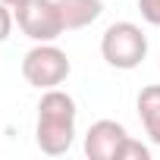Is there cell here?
Segmentation results:
<instances>
[{"label":"cell","instance_id":"cell-1","mask_svg":"<svg viewBox=\"0 0 160 160\" xmlns=\"http://www.w3.org/2000/svg\"><path fill=\"white\" fill-rule=\"evenodd\" d=\"M75 119L78 107L75 98L63 88H47L38 101V122H35V144L47 157H60L75 141Z\"/></svg>","mask_w":160,"mask_h":160},{"label":"cell","instance_id":"cell-2","mask_svg":"<svg viewBox=\"0 0 160 160\" xmlns=\"http://www.w3.org/2000/svg\"><path fill=\"white\" fill-rule=\"evenodd\" d=\"M85 157L91 160H151V148L132 138L119 119H98L85 132Z\"/></svg>","mask_w":160,"mask_h":160},{"label":"cell","instance_id":"cell-3","mask_svg":"<svg viewBox=\"0 0 160 160\" xmlns=\"http://www.w3.org/2000/svg\"><path fill=\"white\" fill-rule=\"evenodd\" d=\"M101 57H104L107 66L122 69V72H132L148 57V35L135 22H126V19L122 22H113L101 35Z\"/></svg>","mask_w":160,"mask_h":160},{"label":"cell","instance_id":"cell-4","mask_svg":"<svg viewBox=\"0 0 160 160\" xmlns=\"http://www.w3.org/2000/svg\"><path fill=\"white\" fill-rule=\"evenodd\" d=\"M69 72H72L69 53L63 47H57L53 41H41L32 50H25V57H22V78L38 91L60 88L69 78Z\"/></svg>","mask_w":160,"mask_h":160},{"label":"cell","instance_id":"cell-5","mask_svg":"<svg viewBox=\"0 0 160 160\" xmlns=\"http://www.w3.org/2000/svg\"><path fill=\"white\" fill-rule=\"evenodd\" d=\"M16 13V25L22 28V35L35 44L41 41H57L66 25H63V16H60V7L57 0H28L25 7L13 10Z\"/></svg>","mask_w":160,"mask_h":160},{"label":"cell","instance_id":"cell-6","mask_svg":"<svg viewBox=\"0 0 160 160\" xmlns=\"http://www.w3.org/2000/svg\"><path fill=\"white\" fill-rule=\"evenodd\" d=\"M57 7H60L66 32H75V28H88L91 22L101 19L104 0H57Z\"/></svg>","mask_w":160,"mask_h":160},{"label":"cell","instance_id":"cell-7","mask_svg":"<svg viewBox=\"0 0 160 160\" xmlns=\"http://www.w3.org/2000/svg\"><path fill=\"white\" fill-rule=\"evenodd\" d=\"M138 119L144 126V135L151 138V144L160 148V85H144L138 91Z\"/></svg>","mask_w":160,"mask_h":160},{"label":"cell","instance_id":"cell-8","mask_svg":"<svg viewBox=\"0 0 160 160\" xmlns=\"http://www.w3.org/2000/svg\"><path fill=\"white\" fill-rule=\"evenodd\" d=\"M138 13L148 25H160V0H138Z\"/></svg>","mask_w":160,"mask_h":160},{"label":"cell","instance_id":"cell-9","mask_svg":"<svg viewBox=\"0 0 160 160\" xmlns=\"http://www.w3.org/2000/svg\"><path fill=\"white\" fill-rule=\"evenodd\" d=\"M13 22H16V13H13L7 3H0V44L13 35Z\"/></svg>","mask_w":160,"mask_h":160},{"label":"cell","instance_id":"cell-10","mask_svg":"<svg viewBox=\"0 0 160 160\" xmlns=\"http://www.w3.org/2000/svg\"><path fill=\"white\" fill-rule=\"evenodd\" d=\"M0 3H7L10 10H19V7H25V3H28V0H0Z\"/></svg>","mask_w":160,"mask_h":160}]
</instances>
